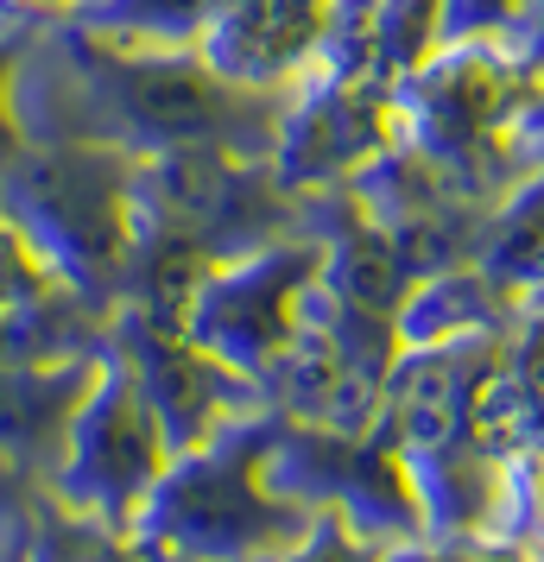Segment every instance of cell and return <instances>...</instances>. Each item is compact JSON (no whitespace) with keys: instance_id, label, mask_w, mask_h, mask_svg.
Returning <instances> with one entry per match:
<instances>
[{"instance_id":"obj_1","label":"cell","mask_w":544,"mask_h":562,"mask_svg":"<svg viewBox=\"0 0 544 562\" xmlns=\"http://www.w3.org/2000/svg\"><path fill=\"white\" fill-rule=\"evenodd\" d=\"M7 108L20 139H82L127 158L178 146L273 158L286 95L234 89L197 52H140L70 20H45L13 57Z\"/></svg>"},{"instance_id":"obj_2","label":"cell","mask_w":544,"mask_h":562,"mask_svg":"<svg viewBox=\"0 0 544 562\" xmlns=\"http://www.w3.org/2000/svg\"><path fill=\"white\" fill-rule=\"evenodd\" d=\"M273 424L279 411L266 405L203 449H178L133 512L127 557H298L317 512L259 481Z\"/></svg>"},{"instance_id":"obj_3","label":"cell","mask_w":544,"mask_h":562,"mask_svg":"<svg viewBox=\"0 0 544 562\" xmlns=\"http://www.w3.org/2000/svg\"><path fill=\"white\" fill-rule=\"evenodd\" d=\"M133 165L140 158L82 139H20L0 165V215L102 310L121 304L133 266Z\"/></svg>"},{"instance_id":"obj_4","label":"cell","mask_w":544,"mask_h":562,"mask_svg":"<svg viewBox=\"0 0 544 562\" xmlns=\"http://www.w3.org/2000/svg\"><path fill=\"white\" fill-rule=\"evenodd\" d=\"M304 228V196L279 183L273 158L234 146H178L133 165V247L178 240L234 259Z\"/></svg>"},{"instance_id":"obj_5","label":"cell","mask_w":544,"mask_h":562,"mask_svg":"<svg viewBox=\"0 0 544 562\" xmlns=\"http://www.w3.org/2000/svg\"><path fill=\"white\" fill-rule=\"evenodd\" d=\"M171 461V442H165V424H158L146 385L133 373V360L102 341V360H96V385L89 398L70 417V436H64V456L45 474L57 506H70L77 518L102 525L121 550H127V525L140 499L153 493V481Z\"/></svg>"},{"instance_id":"obj_6","label":"cell","mask_w":544,"mask_h":562,"mask_svg":"<svg viewBox=\"0 0 544 562\" xmlns=\"http://www.w3.org/2000/svg\"><path fill=\"white\" fill-rule=\"evenodd\" d=\"M317 266H323V240L311 228L279 234L266 247H247V254L222 259L197 284L178 329L259 385L266 367L286 355L291 329H298V297L317 279Z\"/></svg>"},{"instance_id":"obj_7","label":"cell","mask_w":544,"mask_h":562,"mask_svg":"<svg viewBox=\"0 0 544 562\" xmlns=\"http://www.w3.org/2000/svg\"><path fill=\"white\" fill-rule=\"evenodd\" d=\"M392 139H399L392 89H380L374 77H342V70L311 64L286 89L279 139H273V171L298 196L342 190L374 153H387Z\"/></svg>"},{"instance_id":"obj_8","label":"cell","mask_w":544,"mask_h":562,"mask_svg":"<svg viewBox=\"0 0 544 562\" xmlns=\"http://www.w3.org/2000/svg\"><path fill=\"white\" fill-rule=\"evenodd\" d=\"M108 341L133 360L158 424H165L171 456L203 449L209 436H222L229 424L266 411V398H259V385L247 373H234L229 360L197 348L184 329H165V323H153V316H140L127 304H114V316H108Z\"/></svg>"},{"instance_id":"obj_9","label":"cell","mask_w":544,"mask_h":562,"mask_svg":"<svg viewBox=\"0 0 544 562\" xmlns=\"http://www.w3.org/2000/svg\"><path fill=\"white\" fill-rule=\"evenodd\" d=\"M336 20V0H215L190 52L234 89L286 95L311 70Z\"/></svg>"},{"instance_id":"obj_10","label":"cell","mask_w":544,"mask_h":562,"mask_svg":"<svg viewBox=\"0 0 544 562\" xmlns=\"http://www.w3.org/2000/svg\"><path fill=\"white\" fill-rule=\"evenodd\" d=\"M108 316L96 297L64 284L0 215V360H82L102 355Z\"/></svg>"},{"instance_id":"obj_11","label":"cell","mask_w":544,"mask_h":562,"mask_svg":"<svg viewBox=\"0 0 544 562\" xmlns=\"http://www.w3.org/2000/svg\"><path fill=\"white\" fill-rule=\"evenodd\" d=\"M96 360H0V461L26 468V474H52L64 456L70 417L96 385Z\"/></svg>"},{"instance_id":"obj_12","label":"cell","mask_w":544,"mask_h":562,"mask_svg":"<svg viewBox=\"0 0 544 562\" xmlns=\"http://www.w3.org/2000/svg\"><path fill=\"white\" fill-rule=\"evenodd\" d=\"M513 323V304L481 279V266H443L412 279L406 304L392 310L399 348H456V341H493Z\"/></svg>"},{"instance_id":"obj_13","label":"cell","mask_w":544,"mask_h":562,"mask_svg":"<svg viewBox=\"0 0 544 562\" xmlns=\"http://www.w3.org/2000/svg\"><path fill=\"white\" fill-rule=\"evenodd\" d=\"M475 266L507 304L544 297V165L519 171L488 203L481 240H475Z\"/></svg>"},{"instance_id":"obj_14","label":"cell","mask_w":544,"mask_h":562,"mask_svg":"<svg viewBox=\"0 0 544 562\" xmlns=\"http://www.w3.org/2000/svg\"><path fill=\"white\" fill-rule=\"evenodd\" d=\"M209 13L215 0H82L64 20L82 32H102L114 45H140V52H190Z\"/></svg>"},{"instance_id":"obj_15","label":"cell","mask_w":544,"mask_h":562,"mask_svg":"<svg viewBox=\"0 0 544 562\" xmlns=\"http://www.w3.org/2000/svg\"><path fill=\"white\" fill-rule=\"evenodd\" d=\"M45 506V481L0 461V557H32V525Z\"/></svg>"},{"instance_id":"obj_16","label":"cell","mask_w":544,"mask_h":562,"mask_svg":"<svg viewBox=\"0 0 544 562\" xmlns=\"http://www.w3.org/2000/svg\"><path fill=\"white\" fill-rule=\"evenodd\" d=\"M525 7H532V0H443L437 45H456V38H500Z\"/></svg>"},{"instance_id":"obj_17","label":"cell","mask_w":544,"mask_h":562,"mask_svg":"<svg viewBox=\"0 0 544 562\" xmlns=\"http://www.w3.org/2000/svg\"><path fill=\"white\" fill-rule=\"evenodd\" d=\"M38 26H45V20H32L26 7L0 0V165H7V153H13V146H20L13 108H7V77H13V57H20V45H26V38H32Z\"/></svg>"},{"instance_id":"obj_18","label":"cell","mask_w":544,"mask_h":562,"mask_svg":"<svg viewBox=\"0 0 544 562\" xmlns=\"http://www.w3.org/2000/svg\"><path fill=\"white\" fill-rule=\"evenodd\" d=\"M525 146H544V82H539V95H532V108L519 114V153Z\"/></svg>"},{"instance_id":"obj_19","label":"cell","mask_w":544,"mask_h":562,"mask_svg":"<svg viewBox=\"0 0 544 562\" xmlns=\"http://www.w3.org/2000/svg\"><path fill=\"white\" fill-rule=\"evenodd\" d=\"M26 13H38V20H64V13H77L82 0H20Z\"/></svg>"},{"instance_id":"obj_20","label":"cell","mask_w":544,"mask_h":562,"mask_svg":"<svg viewBox=\"0 0 544 562\" xmlns=\"http://www.w3.org/2000/svg\"><path fill=\"white\" fill-rule=\"evenodd\" d=\"M13 7H20V0H13ZM32 20H38V13H32Z\"/></svg>"}]
</instances>
